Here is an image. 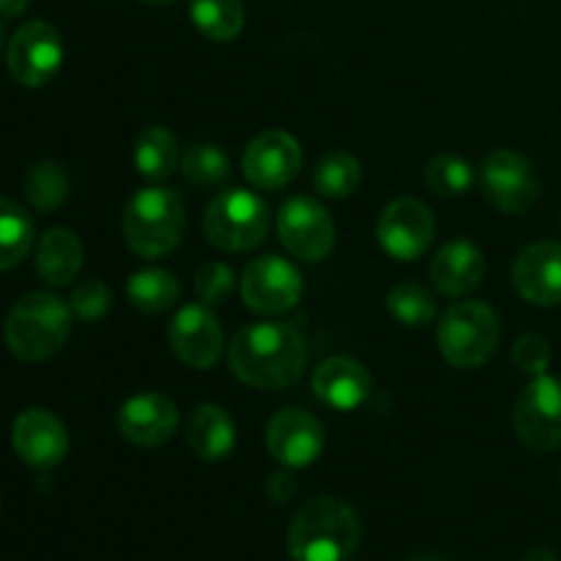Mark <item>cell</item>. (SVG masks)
Masks as SVG:
<instances>
[{
  "label": "cell",
  "instance_id": "52a82bcc",
  "mask_svg": "<svg viewBox=\"0 0 561 561\" xmlns=\"http://www.w3.org/2000/svg\"><path fill=\"white\" fill-rule=\"evenodd\" d=\"M480 186L493 208L504 214H524L540 197L537 170L524 153L499 148L482 159Z\"/></svg>",
  "mask_w": 561,
  "mask_h": 561
},
{
  "label": "cell",
  "instance_id": "8d00e7d4",
  "mask_svg": "<svg viewBox=\"0 0 561 561\" xmlns=\"http://www.w3.org/2000/svg\"><path fill=\"white\" fill-rule=\"evenodd\" d=\"M526 561H557V553L551 548H535V551L526 557Z\"/></svg>",
  "mask_w": 561,
  "mask_h": 561
},
{
  "label": "cell",
  "instance_id": "74e56055",
  "mask_svg": "<svg viewBox=\"0 0 561 561\" xmlns=\"http://www.w3.org/2000/svg\"><path fill=\"white\" fill-rule=\"evenodd\" d=\"M409 561H444L442 557H414V559H409Z\"/></svg>",
  "mask_w": 561,
  "mask_h": 561
},
{
  "label": "cell",
  "instance_id": "9a60e30c",
  "mask_svg": "<svg viewBox=\"0 0 561 561\" xmlns=\"http://www.w3.org/2000/svg\"><path fill=\"white\" fill-rule=\"evenodd\" d=\"M266 447L274 460L288 469H305L321 458L327 447L323 425L301 409H285L272 416L266 427Z\"/></svg>",
  "mask_w": 561,
  "mask_h": 561
},
{
  "label": "cell",
  "instance_id": "4316f807",
  "mask_svg": "<svg viewBox=\"0 0 561 561\" xmlns=\"http://www.w3.org/2000/svg\"><path fill=\"white\" fill-rule=\"evenodd\" d=\"M25 197L31 201V206L36 211L49 214L58 206H64L66 197H69V179H66V170L58 162H36L25 173Z\"/></svg>",
  "mask_w": 561,
  "mask_h": 561
},
{
  "label": "cell",
  "instance_id": "83f0119b",
  "mask_svg": "<svg viewBox=\"0 0 561 561\" xmlns=\"http://www.w3.org/2000/svg\"><path fill=\"white\" fill-rule=\"evenodd\" d=\"M312 184L321 192L323 197H348L359 190L362 184V164L356 162V157L345 151H332L329 157H323L318 162L316 175H312Z\"/></svg>",
  "mask_w": 561,
  "mask_h": 561
},
{
  "label": "cell",
  "instance_id": "ac0fdd59",
  "mask_svg": "<svg viewBox=\"0 0 561 561\" xmlns=\"http://www.w3.org/2000/svg\"><path fill=\"white\" fill-rule=\"evenodd\" d=\"M515 290L529 305L557 307L561 305V244L540 241L526 247L513 266Z\"/></svg>",
  "mask_w": 561,
  "mask_h": 561
},
{
  "label": "cell",
  "instance_id": "5bb4252c",
  "mask_svg": "<svg viewBox=\"0 0 561 561\" xmlns=\"http://www.w3.org/2000/svg\"><path fill=\"white\" fill-rule=\"evenodd\" d=\"M168 340L173 354L192 370H208L217 365L222 354V327L211 307L186 305L175 312L168 329Z\"/></svg>",
  "mask_w": 561,
  "mask_h": 561
},
{
  "label": "cell",
  "instance_id": "d590c367",
  "mask_svg": "<svg viewBox=\"0 0 561 561\" xmlns=\"http://www.w3.org/2000/svg\"><path fill=\"white\" fill-rule=\"evenodd\" d=\"M27 5H31V0H0V16L14 20V16L25 14Z\"/></svg>",
  "mask_w": 561,
  "mask_h": 561
},
{
  "label": "cell",
  "instance_id": "7402d4cb",
  "mask_svg": "<svg viewBox=\"0 0 561 561\" xmlns=\"http://www.w3.org/2000/svg\"><path fill=\"white\" fill-rule=\"evenodd\" d=\"M82 268V244L75 230L53 228L42 236L36 247V272L44 283L69 285Z\"/></svg>",
  "mask_w": 561,
  "mask_h": 561
},
{
  "label": "cell",
  "instance_id": "d6a6232c",
  "mask_svg": "<svg viewBox=\"0 0 561 561\" xmlns=\"http://www.w3.org/2000/svg\"><path fill=\"white\" fill-rule=\"evenodd\" d=\"M69 307L80 321H102L113 307V290L102 279H85L75 288Z\"/></svg>",
  "mask_w": 561,
  "mask_h": 561
},
{
  "label": "cell",
  "instance_id": "1f68e13d",
  "mask_svg": "<svg viewBox=\"0 0 561 561\" xmlns=\"http://www.w3.org/2000/svg\"><path fill=\"white\" fill-rule=\"evenodd\" d=\"M236 290V274L228 263L211 261L206 266H201V272L195 274V294L201 299V305L217 307L233 296Z\"/></svg>",
  "mask_w": 561,
  "mask_h": 561
},
{
  "label": "cell",
  "instance_id": "d4e9b609",
  "mask_svg": "<svg viewBox=\"0 0 561 561\" xmlns=\"http://www.w3.org/2000/svg\"><path fill=\"white\" fill-rule=\"evenodd\" d=\"M192 22L211 42H233L244 31V3L241 0H192Z\"/></svg>",
  "mask_w": 561,
  "mask_h": 561
},
{
  "label": "cell",
  "instance_id": "603a6c76",
  "mask_svg": "<svg viewBox=\"0 0 561 561\" xmlns=\"http://www.w3.org/2000/svg\"><path fill=\"white\" fill-rule=\"evenodd\" d=\"M126 294H129V301L137 310L148 312V316H159V312H168L179 305L181 285L175 274L164 272V268H142V272H135L129 277Z\"/></svg>",
  "mask_w": 561,
  "mask_h": 561
},
{
  "label": "cell",
  "instance_id": "7c38bea8",
  "mask_svg": "<svg viewBox=\"0 0 561 561\" xmlns=\"http://www.w3.org/2000/svg\"><path fill=\"white\" fill-rule=\"evenodd\" d=\"M279 241L294 257L307 263H318L332 252L334 222L327 208L318 201L296 195L283 203L277 217Z\"/></svg>",
  "mask_w": 561,
  "mask_h": 561
},
{
  "label": "cell",
  "instance_id": "44dd1931",
  "mask_svg": "<svg viewBox=\"0 0 561 561\" xmlns=\"http://www.w3.org/2000/svg\"><path fill=\"white\" fill-rule=\"evenodd\" d=\"M186 442L203 460H225L236 449L233 416L217 403H201L186 422Z\"/></svg>",
  "mask_w": 561,
  "mask_h": 561
},
{
  "label": "cell",
  "instance_id": "9c48e42d",
  "mask_svg": "<svg viewBox=\"0 0 561 561\" xmlns=\"http://www.w3.org/2000/svg\"><path fill=\"white\" fill-rule=\"evenodd\" d=\"M381 250L394 261H416L436 239V217L416 197H398L381 211L376 225Z\"/></svg>",
  "mask_w": 561,
  "mask_h": 561
},
{
  "label": "cell",
  "instance_id": "ffe728a7",
  "mask_svg": "<svg viewBox=\"0 0 561 561\" xmlns=\"http://www.w3.org/2000/svg\"><path fill=\"white\" fill-rule=\"evenodd\" d=\"M485 277V255L471 241H449L436 252L431 263V279L438 294L458 296L471 294Z\"/></svg>",
  "mask_w": 561,
  "mask_h": 561
},
{
  "label": "cell",
  "instance_id": "277c9868",
  "mask_svg": "<svg viewBox=\"0 0 561 561\" xmlns=\"http://www.w3.org/2000/svg\"><path fill=\"white\" fill-rule=\"evenodd\" d=\"M184 230L186 214L179 192L146 186L126 203L124 239L140 257L170 255L184 239Z\"/></svg>",
  "mask_w": 561,
  "mask_h": 561
},
{
  "label": "cell",
  "instance_id": "ba28073f",
  "mask_svg": "<svg viewBox=\"0 0 561 561\" xmlns=\"http://www.w3.org/2000/svg\"><path fill=\"white\" fill-rule=\"evenodd\" d=\"M515 433L531 453L561 447V378L537 376L515 403Z\"/></svg>",
  "mask_w": 561,
  "mask_h": 561
},
{
  "label": "cell",
  "instance_id": "e575fe53",
  "mask_svg": "<svg viewBox=\"0 0 561 561\" xmlns=\"http://www.w3.org/2000/svg\"><path fill=\"white\" fill-rule=\"evenodd\" d=\"M296 488H299V485H296L294 474H288V471H277V474L268 477L266 493H268V499H272V502L285 504V502H290V499L296 496Z\"/></svg>",
  "mask_w": 561,
  "mask_h": 561
},
{
  "label": "cell",
  "instance_id": "cb8c5ba5",
  "mask_svg": "<svg viewBox=\"0 0 561 561\" xmlns=\"http://www.w3.org/2000/svg\"><path fill=\"white\" fill-rule=\"evenodd\" d=\"M135 164L148 181H164L179 164V140L164 126H148L135 142Z\"/></svg>",
  "mask_w": 561,
  "mask_h": 561
},
{
  "label": "cell",
  "instance_id": "f546056e",
  "mask_svg": "<svg viewBox=\"0 0 561 561\" xmlns=\"http://www.w3.org/2000/svg\"><path fill=\"white\" fill-rule=\"evenodd\" d=\"M387 307L403 327H427L436 318V299L420 283H398L387 296Z\"/></svg>",
  "mask_w": 561,
  "mask_h": 561
},
{
  "label": "cell",
  "instance_id": "3957f363",
  "mask_svg": "<svg viewBox=\"0 0 561 561\" xmlns=\"http://www.w3.org/2000/svg\"><path fill=\"white\" fill-rule=\"evenodd\" d=\"M71 332V307L53 294H27L11 307L3 323V340L16 359H53Z\"/></svg>",
  "mask_w": 561,
  "mask_h": 561
},
{
  "label": "cell",
  "instance_id": "f1b7e54d",
  "mask_svg": "<svg viewBox=\"0 0 561 561\" xmlns=\"http://www.w3.org/2000/svg\"><path fill=\"white\" fill-rule=\"evenodd\" d=\"M474 168L463 157H455V153H438L425 168L427 190L442 197L466 195L474 186Z\"/></svg>",
  "mask_w": 561,
  "mask_h": 561
},
{
  "label": "cell",
  "instance_id": "6da1fadb",
  "mask_svg": "<svg viewBox=\"0 0 561 561\" xmlns=\"http://www.w3.org/2000/svg\"><path fill=\"white\" fill-rule=\"evenodd\" d=\"M228 365L233 376L250 387L285 389L305 373V337L290 323H250L230 343Z\"/></svg>",
  "mask_w": 561,
  "mask_h": 561
},
{
  "label": "cell",
  "instance_id": "e0dca14e",
  "mask_svg": "<svg viewBox=\"0 0 561 561\" xmlns=\"http://www.w3.org/2000/svg\"><path fill=\"white\" fill-rule=\"evenodd\" d=\"M118 427L121 436L137 447H162L179 431V409L164 394H135L121 405Z\"/></svg>",
  "mask_w": 561,
  "mask_h": 561
},
{
  "label": "cell",
  "instance_id": "2e32d148",
  "mask_svg": "<svg viewBox=\"0 0 561 561\" xmlns=\"http://www.w3.org/2000/svg\"><path fill=\"white\" fill-rule=\"evenodd\" d=\"M11 444L22 463L33 469H55L69 453V433L49 411L27 409L14 420Z\"/></svg>",
  "mask_w": 561,
  "mask_h": 561
},
{
  "label": "cell",
  "instance_id": "30bf717a",
  "mask_svg": "<svg viewBox=\"0 0 561 561\" xmlns=\"http://www.w3.org/2000/svg\"><path fill=\"white\" fill-rule=\"evenodd\" d=\"M301 274L279 255H263L247 263L241 274V299L257 316H283L301 299Z\"/></svg>",
  "mask_w": 561,
  "mask_h": 561
},
{
  "label": "cell",
  "instance_id": "8fae6325",
  "mask_svg": "<svg viewBox=\"0 0 561 561\" xmlns=\"http://www.w3.org/2000/svg\"><path fill=\"white\" fill-rule=\"evenodd\" d=\"M11 77L25 88H42L58 75L64 64V38L49 22H25L11 36L5 55Z\"/></svg>",
  "mask_w": 561,
  "mask_h": 561
},
{
  "label": "cell",
  "instance_id": "5b68a950",
  "mask_svg": "<svg viewBox=\"0 0 561 561\" xmlns=\"http://www.w3.org/2000/svg\"><path fill=\"white\" fill-rule=\"evenodd\" d=\"M436 337L438 351L449 365L460 370H474L496 354L502 323L485 301H455L438 318Z\"/></svg>",
  "mask_w": 561,
  "mask_h": 561
},
{
  "label": "cell",
  "instance_id": "f35d334b",
  "mask_svg": "<svg viewBox=\"0 0 561 561\" xmlns=\"http://www.w3.org/2000/svg\"><path fill=\"white\" fill-rule=\"evenodd\" d=\"M3 44H5V31L3 25H0V53H3Z\"/></svg>",
  "mask_w": 561,
  "mask_h": 561
},
{
  "label": "cell",
  "instance_id": "4fadbf2b",
  "mask_svg": "<svg viewBox=\"0 0 561 561\" xmlns=\"http://www.w3.org/2000/svg\"><path fill=\"white\" fill-rule=\"evenodd\" d=\"M241 170L257 190H283L299 175L301 148L294 135L283 129H266L252 137L241 157Z\"/></svg>",
  "mask_w": 561,
  "mask_h": 561
},
{
  "label": "cell",
  "instance_id": "836d02e7",
  "mask_svg": "<svg viewBox=\"0 0 561 561\" xmlns=\"http://www.w3.org/2000/svg\"><path fill=\"white\" fill-rule=\"evenodd\" d=\"M513 362L520 373H529L535 378L546 376L548 365H551V348L537 334H524V337L515 340Z\"/></svg>",
  "mask_w": 561,
  "mask_h": 561
},
{
  "label": "cell",
  "instance_id": "7a4b0ae2",
  "mask_svg": "<svg viewBox=\"0 0 561 561\" xmlns=\"http://www.w3.org/2000/svg\"><path fill=\"white\" fill-rule=\"evenodd\" d=\"M362 540L359 515L337 496H318L296 513L288 529L294 561H348Z\"/></svg>",
  "mask_w": 561,
  "mask_h": 561
},
{
  "label": "cell",
  "instance_id": "4dcf8cb0",
  "mask_svg": "<svg viewBox=\"0 0 561 561\" xmlns=\"http://www.w3.org/2000/svg\"><path fill=\"white\" fill-rule=\"evenodd\" d=\"M181 170L197 186H219L230 175V159L219 146H192L181 157Z\"/></svg>",
  "mask_w": 561,
  "mask_h": 561
},
{
  "label": "cell",
  "instance_id": "8992f818",
  "mask_svg": "<svg viewBox=\"0 0 561 561\" xmlns=\"http://www.w3.org/2000/svg\"><path fill=\"white\" fill-rule=\"evenodd\" d=\"M272 214L250 190H225L208 203L203 214V233L208 244L222 252H250L266 239Z\"/></svg>",
  "mask_w": 561,
  "mask_h": 561
},
{
  "label": "cell",
  "instance_id": "ab89813d",
  "mask_svg": "<svg viewBox=\"0 0 561 561\" xmlns=\"http://www.w3.org/2000/svg\"><path fill=\"white\" fill-rule=\"evenodd\" d=\"M142 3H173V0H142Z\"/></svg>",
  "mask_w": 561,
  "mask_h": 561
},
{
  "label": "cell",
  "instance_id": "d6986e66",
  "mask_svg": "<svg viewBox=\"0 0 561 561\" xmlns=\"http://www.w3.org/2000/svg\"><path fill=\"white\" fill-rule=\"evenodd\" d=\"M370 373L348 356H332L321 362L312 376V389L318 400L334 411H354L370 398Z\"/></svg>",
  "mask_w": 561,
  "mask_h": 561
},
{
  "label": "cell",
  "instance_id": "484cf974",
  "mask_svg": "<svg viewBox=\"0 0 561 561\" xmlns=\"http://www.w3.org/2000/svg\"><path fill=\"white\" fill-rule=\"evenodd\" d=\"M33 247V219L14 201L0 197V272L25 261Z\"/></svg>",
  "mask_w": 561,
  "mask_h": 561
}]
</instances>
